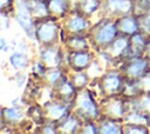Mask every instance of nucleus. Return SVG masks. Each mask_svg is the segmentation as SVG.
Instances as JSON below:
<instances>
[{
  "label": "nucleus",
  "mask_w": 150,
  "mask_h": 134,
  "mask_svg": "<svg viewBox=\"0 0 150 134\" xmlns=\"http://www.w3.org/2000/svg\"><path fill=\"white\" fill-rule=\"evenodd\" d=\"M118 35L120 32L116 25V19L109 16H102L98 21L91 25L87 32L91 48H94L96 53L104 51Z\"/></svg>",
  "instance_id": "nucleus-1"
},
{
  "label": "nucleus",
  "mask_w": 150,
  "mask_h": 134,
  "mask_svg": "<svg viewBox=\"0 0 150 134\" xmlns=\"http://www.w3.org/2000/svg\"><path fill=\"white\" fill-rule=\"evenodd\" d=\"M70 108L82 121H97L101 116L100 102L96 100V93L90 87L76 92Z\"/></svg>",
  "instance_id": "nucleus-2"
},
{
  "label": "nucleus",
  "mask_w": 150,
  "mask_h": 134,
  "mask_svg": "<svg viewBox=\"0 0 150 134\" xmlns=\"http://www.w3.org/2000/svg\"><path fill=\"white\" fill-rule=\"evenodd\" d=\"M95 86L97 87V91H94L95 93H100L102 98L105 96H112L118 95L123 93L125 78L120 68L117 67H110L107 68L103 74L95 79Z\"/></svg>",
  "instance_id": "nucleus-3"
},
{
  "label": "nucleus",
  "mask_w": 150,
  "mask_h": 134,
  "mask_svg": "<svg viewBox=\"0 0 150 134\" xmlns=\"http://www.w3.org/2000/svg\"><path fill=\"white\" fill-rule=\"evenodd\" d=\"M61 21L52 16L35 21V40L41 47L61 43Z\"/></svg>",
  "instance_id": "nucleus-4"
},
{
  "label": "nucleus",
  "mask_w": 150,
  "mask_h": 134,
  "mask_svg": "<svg viewBox=\"0 0 150 134\" xmlns=\"http://www.w3.org/2000/svg\"><path fill=\"white\" fill-rule=\"evenodd\" d=\"M117 68L121 69L127 80H139L150 73V60L145 55L131 56L122 61Z\"/></svg>",
  "instance_id": "nucleus-5"
},
{
  "label": "nucleus",
  "mask_w": 150,
  "mask_h": 134,
  "mask_svg": "<svg viewBox=\"0 0 150 134\" xmlns=\"http://www.w3.org/2000/svg\"><path fill=\"white\" fill-rule=\"evenodd\" d=\"M100 110L101 116L112 118L123 121L125 114L129 110L128 98H125L123 94L102 98V102L100 103Z\"/></svg>",
  "instance_id": "nucleus-6"
},
{
  "label": "nucleus",
  "mask_w": 150,
  "mask_h": 134,
  "mask_svg": "<svg viewBox=\"0 0 150 134\" xmlns=\"http://www.w3.org/2000/svg\"><path fill=\"white\" fill-rule=\"evenodd\" d=\"M90 26V19L74 8L61 20V27L64 34H87Z\"/></svg>",
  "instance_id": "nucleus-7"
},
{
  "label": "nucleus",
  "mask_w": 150,
  "mask_h": 134,
  "mask_svg": "<svg viewBox=\"0 0 150 134\" xmlns=\"http://www.w3.org/2000/svg\"><path fill=\"white\" fill-rule=\"evenodd\" d=\"M100 12L102 16L120 18L122 15L135 13V1L134 0H102V6Z\"/></svg>",
  "instance_id": "nucleus-8"
},
{
  "label": "nucleus",
  "mask_w": 150,
  "mask_h": 134,
  "mask_svg": "<svg viewBox=\"0 0 150 134\" xmlns=\"http://www.w3.org/2000/svg\"><path fill=\"white\" fill-rule=\"evenodd\" d=\"M95 59L91 49L66 52V66L68 71H87Z\"/></svg>",
  "instance_id": "nucleus-9"
},
{
  "label": "nucleus",
  "mask_w": 150,
  "mask_h": 134,
  "mask_svg": "<svg viewBox=\"0 0 150 134\" xmlns=\"http://www.w3.org/2000/svg\"><path fill=\"white\" fill-rule=\"evenodd\" d=\"M14 15L26 35L30 39H35V20L30 14L27 0H15Z\"/></svg>",
  "instance_id": "nucleus-10"
},
{
  "label": "nucleus",
  "mask_w": 150,
  "mask_h": 134,
  "mask_svg": "<svg viewBox=\"0 0 150 134\" xmlns=\"http://www.w3.org/2000/svg\"><path fill=\"white\" fill-rule=\"evenodd\" d=\"M43 113L46 121H50L54 123L61 122L64 118H67L71 113L70 105L55 100V99H49L47 100L43 105Z\"/></svg>",
  "instance_id": "nucleus-11"
},
{
  "label": "nucleus",
  "mask_w": 150,
  "mask_h": 134,
  "mask_svg": "<svg viewBox=\"0 0 150 134\" xmlns=\"http://www.w3.org/2000/svg\"><path fill=\"white\" fill-rule=\"evenodd\" d=\"M77 89L74 87L71 81L69 80L68 73H66L52 88H50V99H55L68 105L71 103Z\"/></svg>",
  "instance_id": "nucleus-12"
},
{
  "label": "nucleus",
  "mask_w": 150,
  "mask_h": 134,
  "mask_svg": "<svg viewBox=\"0 0 150 134\" xmlns=\"http://www.w3.org/2000/svg\"><path fill=\"white\" fill-rule=\"evenodd\" d=\"M28 122L26 112L21 107H4L1 109V129L22 127Z\"/></svg>",
  "instance_id": "nucleus-13"
},
{
  "label": "nucleus",
  "mask_w": 150,
  "mask_h": 134,
  "mask_svg": "<svg viewBox=\"0 0 150 134\" xmlns=\"http://www.w3.org/2000/svg\"><path fill=\"white\" fill-rule=\"evenodd\" d=\"M40 60L45 63L47 68L63 67V63L66 61V52H63L61 45L41 47Z\"/></svg>",
  "instance_id": "nucleus-14"
},
{
  "label": "nucleus",
  "mask_w": 150,
  "mask_h": 134,
  "mask_svg": "<svg viewBox=\"0 0 150 134\" xmlns=\"http://www.w3.org/2000/svg\"><path fill=\"white\" fill-rule=\"evenodd\" d=\"M61 43L66 52L91 49L87 34H64L61 32Z\"/></svg>",
  "instance_id": "nucleus-15"
},
{
  "label": "nucleus",
  "mask_w": 150,
  "mask_h": 134,
  "mask_svg": "<svg viewBox=\"0 0 150 134\" xmlns=\"http://www.w3.org/2000/svg\"><path fill=\"white\" fill-rule=\"evenodd\" d=\"M116 25H117L120 34L125 35V36H130V35L142 31L139 19L135 13L116 18Z\"/></svg>",
  "instance_id": "nucleus-16"
},
{
  "label": "nucleus",
  "mask_w": 150,
  "mask_h": 134,
  "mask_svg": "<svg viewBox=\"0 0 150 134\" xmlns=\"http://www.w3.org/2000/svg\"><path fill=\"white\" fill-rule=\"evenodd\" d=\"M150 34L139 31L132 35L129 36V55L128 58L131 56H137V55H143L146 43L149 41Z\"/></svg>",
  "instance_id": "nucleus-17"
},
{
  "label": "nucleus",
  "mask_w": 150,
  "mask_h": 134,
  "mask_svg": "<svg viewBox=\"0 0 150 134\" xmlns=\"http://www.w3.org/2000/svg\"><path fill=\"white\" fill-rule=\"evenodd\" d=\"M49 15L54 19L62 20L73 8V0H47Z\"/></svg>",
  "instance_id": "nucleus-18"
},
{
  "label": "nucleus",
  "mask_w": 150,
  "mask_h": 134,
  "mask_svg": "<svg viewBox=\"0 0 150 134\" xmlns=\"http://www.w3.org/2000/svg\"><path fill=\"white\" fill-rule=\"evenodd\" d=\"M98 126V133L100 134H118L123 133V121L107 118V116H100L97 120Z\"/></svg>",
  "instance_id": "nucleus-19"
},
{
  "label": "nucleus",
  "mask_w": 150,
  "mask_h": 134,
  "mask_svg": "<svg viewBox=\"0 0 150 134\" xmlns=\"http://www.w3.org/2000/svg\"><path fill=\"white\" fill-rule=\"evenodd\" d=\"M102 0H73V8L89 19L100 12Z\"/></svg>",
  "instance_id": "nucleus-20"
},
{
  "label": "nucleus",
  "mask_w": 150,
  "mask_h": 134,
  "mask_svg": "<svg viewBox=\"0 0 150 134\" xmlns=\"http://www.w3.org/2000/svg\"><path fill=\"white\" fill-rule=\"evenodd\" d=\"M81 125H82V120L71 112L67 118H64L61 122L57 123V129L59 133L62 134H74V133L79 134Z\"/></svg>",
  "instance_id": "nucleus-21"
},
{
  "label": "nucleus",
  "mask_w": 150,
  "mask_h": 134,
  "mask_svg": "<svg viewBox=\"0 0 150 134\" xmlns=\"http://www.w3.org/2000/svg\"><path fill=\"white\" fill-rule=\"evenodd\" d=\"M129 109L141 112L150 116V93H142L135 98L128 99Z\"/></svg>",
  "instance_id": "nucleus-22"
},
{
  "label": "nucleus",
  "mask_w": 150,
  "mask_h": 134,
  "mask_svg": "<svg viewBox=\"0 0 150 134\" xmlns=\"http://www.w3.org/2000/svg\"><path fill=\"white\" fill-rule=\"evenodd\" d=\"M27 5L35 21L50 16L47 0H27Z\"/></svg>",
  "instance_id": "nucleus-23"
},
{
  "label": "nucleus",
  "mask_w": 150,
  "mask_h": 134,
  "mask_svg": "<svg viewBox=\"0 0 150 134\" xmlns=\"http://www.w3.org/2000/svg\"><path fill=\"white\" fill-rule=\"evenodd\" d=\"M68 76L77 91L89 87V85L91 82V78L87 71H79V72L70 71V72H68Z\"/></svg>",
  "instance_id": "nucleus-24"
},
{
  "label": "nucleus",
  "mask_w": 150,
  "mask_h": 134,
  "mask_svg": "<svg viewBox=\"0 0 150 134\" xmlns=\"http://www.w3.org/2000/svg\"><path fill=\"white\" fill-rule=\"evenodd\" d=\"M66 73H68V72H64L63 71V67L47 68L43 78H42V81H43L45 86H47L48 88H52Z\"/></svg>",
  "instance_id": "nucleus-25"
},
{
  "label": "nucleus",
  "mask_w": 150,
  "mask_h": 134,
  "mask_svg": "<svg viewBox=\"0 0 150 134\" xmlns=\"http://www.w3.org/2000/svg\"><path fill=\"white\" fill-rule=\"evenodd\" d=\"M26 115L27 118L35 125V126H39V125H42L45 121H46V118H45V113H43V107L38 105V103H33V105H29L27 110H26Z\"/></svg>",
  "instance_id": "nucleus-26"
},
{
  "label": "nucleus",
  "mask_w": 150,
  "mask_h": 134,
  "mask_svg": "<svg viewBox=\"0 0 150 134\" xmlns=\"http://www.w3.org/2000/svg\"><path fill=\"white\" fill-rule=\"evenodd\" d=\"M9 65L16 69V71H20V69H23L28 66V62H29V59H28V55L23 52H13L11 55H9Z\"/></svg>",
  "instance_id": "nucleus-27"
},
{
  "label": "nucleus",
  "mask_w": 150,
  "mask_h": 134,
  "mask_svg": "<svg viewBox=\"0 0 150 134\" xmlns=\"http://www.w3.org/2000/svg\"><path fill=\"white\" fill-rule=\"evenodd\" d=\"M123 133L124 134H149L150 127L139 123L123 122Z\"/></svg>",
  "instance_id": "nucleus-28"
},
{
  "label": "nucleus",
  "mask_w": 150,
  "mask_h": 134,
  "mask_svg": "<svg viewBox=\"0 0 150 134\" xmlns=\"http://www.w3.org/2000/svg\"><path fill=\"white\" fill-rule=\"evenodd\" d=\"M0 12L1 15L11 16L15 13V0H1L0 4Z\"/></svg>",
  "instance_id": "nucleus-29"
},
{
  "label": "nucleus",
  "mask_w": 150,
  "mask_h": 134,
  "mask_svg": "<svg viewBox=\"0 0 150 134\" xmlns=\"http://www.w3.org/2000/svg\"><path fill=\"white\" fill-rule=\"evenodd\" d=\"M98 126L97 121H82L79 134H97Z\"/></svg>",
  "instance_id": "nucleus-30"
},
{
  "label": "nucleus",
  "mask_w": 150,
  "mask_h": 134,
  "mask_svg": "<svg viewBox=\"0 0 150 134\" xmlns=\"http://www.w3.org/2000/svg\"><path fill=\"white\" fill-rule=\"evenodd\" d=\"M136 15L139 19L142 31L148 33V34H150V7L145 12H143L141 14H136Z\"/></svg>",
  "instance_id": "nucleus-31"
},
{
  "label": "nucleus",
  "mask_w": 150,
  "mask_h": 134,
  "mask_svg": "<svg viewBox=\"0 0 150 134\" xmlns=\"http://www.w3.org/2000/svg\"><path fill=\"white\" fill-rule=\"evenodd\" d=\"M7 47H8V45H7V42H6V39H5V38H1V39H0V49H1L2 52H6V51H7Z\"/></svg>",
  "instance_id": "nucleus-32"
},
{
  "label": "nucleus",
  "mask_w": 150,
  "mask_h": 134,
  "mask_svg": "<svg viewBox=\"0 0 150 134\" xmlns=\"http://www.w3.org/2000/svg\"><path fill=\"white\" fill-rule=\"evenodd\" d=\"M143 55H145L150 60V38H149V41L146 43V47H145V51H144V54Z\"/></svg>",
  "instance_id": "nucleus-33"
},
{
  "label": "nucleus",
  "mask_w": 150,
  "mask_h": 134,
  "mask_svg": "<svg viewBox=\"0 0 150 134\" xmlns=\"http://www.w3.org/2000/svg\"><path fill=\"white\" fill-rule=\"evenodd\" d=\"M134 1H136V0H134Z\"/></svg>",
  "instance_id": "nucleus-34"
}]
</instances>
